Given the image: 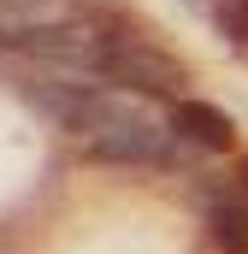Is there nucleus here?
I'll list each match as a JSON object with an SVG mask.
<instances>
[{
    "label": "nucleus",
    "mask_w": 248,
    "mask_h": 254,
    "mask_svg": "<svg viewBox=\"0 0 248 254\" xmlns=\"http://www.w3.org/2000/svg\"><path fill=\"white\" fill-rule=\"evenodd\" d=\"M101 77L107 83H124V89H142V95H178L189 83V71L172 54L148 48V42H130V36H107L101 48Z\"/></svg>",
    "instance_id": "f257e3e1"
},
{
    "label": "nucleus",
    "mask_w": 248,
    "mask_h": 254,
    "mask_svg": "<svg viewBox=\"0 0 248 254\" xmlns=\"http://www.w3.org/2000/svg\"><path fill=\"white\" fill-rule=\"evenodd\" d=\"M172 130H178V142H195V148H231L237 142V125L207 101H178Z\"/></svg>",
    "instance_id": "f03ea898"
},
{
    "label": "nucleus",
    "mask_w": 248,
    "mask_h": 254,
    "mask_svg": "<svg viewBox=\"0 0 248 254\" xmlns=\"http://www.w3.org/2000/svg\"><path fill=\"white\" fill-rule=\"evenodd\" d=\"M213 237H219L231 254H248V207L219 201V207H213Z\"/></svg>",
    "instance_id": "7ed1b4c3"
},
{
    "label": "nucleus",
    "mask_w": 248,
    "mask_h": 254,
    "mask_svg": "<svg viewBox=\"0 0 248 254\" xmlns=\"http://www.w3.org/2000/svg\"><path fill=\"white\" fill-rule=\"evenodd\" d=\"M213 18L231 42H248V0H213Z\"/></svg>",
    "instance_id": "20e7f679"
}]
</instances>
